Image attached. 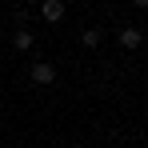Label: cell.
Returning <instances> with one entry per match:
<instances>
[{
	"label": "cell",
	"mask_w": 148,
	"mask_h": 148,
	"mask_svg": "<svg viewBox=\"0 0 148 148\" xmlns=\"http://www.w3.org/2000/svg\"><path fill=\"white\" fill-rule=\"evenodd\" d=\"M28 80H32V84H40V88L56 84V64H52V60H36V64H32V72H28Z\"/></svg>",
	"instance_id": "1"
},
{
	"label": "cell",
	"mask_w": 148,
	"mask_h": 148,
	"mask_svg": "<svg viewBox=\"0 0 148 148\" xmlns=\"http://www.w3.org/2000/svg\"><path fill=\"white\" fill-rule=\"evenodd\" d=\"M116 44H120L124 52H136L140 44H144V32H140L136 24H128V28H120V36H116Z\"/></svg>",
	"instance_id": "2"
},
{
	"label": "cell",
	"mask_w": 148,
	"mask_h": 148,
	"mask_svg": "<svg viewBox=\"0 0 148 148\" xmlns=\"http://www.w3.org/2000/svg\"><path fill=\"white\" fill-rule=\"evenodd\" d=\"M64 12H68V8H64V0H40V16H44L48 24H60V20H64Z\"/></svg>",
	"instance_id": "3"
},
{
	"label": "cell",
	"mask_w": 148,
	"mask_h": 148,
	"mask_svg": "<svg viewBox=\"0 0 148 148\" xmlns=\"http://www.w3.org/2000/svg\"><path fill=\"white\" fill-rule=\"evenodd\" d=\"M32 44H36V36H32L28 28H16V36H12V48H16V52H28Z\"/></svg>",
	"instance_id": "4"
},
{
	"label": "cell",
	"mask_w": 148,
	"mask_h": 148,
	"mask_svg": "<svg viewBox=\"0 0 148 148\" xmlns=\"http://www.w3.org/2000/svg\"><path fill=\"white\" fill-rule=\"evenodd\" d=\"M100 40H104V32H100V28H84V36H80V44H84V48H100Z\"/></svg>",
	"instance_id": "5"
},
{
	"label": "cell",
	"mask_w": 148,
	"mask_h": 148,
	"mask_svg": "<svg viewBox=\"0 0 148 148\" xmlns=\"http://www.w3.org/2000/svg\"><path fill=\"white\" fill-rule=\"evenodd\" d=\"M132 4H136V8H148V0H132Z\"/></svg>",
	"instance_id": "6"
},
{
	"label": "cell",
	"mask_w": 148,
	"mask_h": 148,
	"mask_svg": "<svg viewBox=\"0 0 148 148\" xmlns=\"http://www.w3.org/2000/svg\"><path fill=\"white\" fill-rule=\"evenodd\" d=\"M28 4H40V0H28Z\"/></svg>",
	"instance_id": "7"
}]
</instances>
